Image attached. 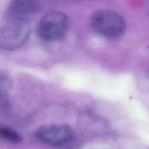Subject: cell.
<instances>
[{"label": "cell", "instance_id": "cell-1", "mask_svg": "<svg viewBox=\"0 0 149 149\" xmlns=\"http://www.w3.org/2000/svg\"><path fill=\"white\" fill-rule=\"evenodd\" d=\"M91 25L100 36L108 38H116L125 31L126 24L119 14L109 10H100L91 17Z\"/></svg>", "mask_w": 149, "mask_h": 149}, {"label": "cell", "instance_id": "cell-2", "mask_svg": "<svg viewBox=\"0 0 149 149\" xmlns=\"http://www.w3.org/2000/svg\"><path fill=\"white\" fill-rule=\"evenodd\" d=\"M30 33L29 23L22 18H16L0 29V48L11 51L22 47Z\"/></svg>", "mask_w": 149, "mask_h": 149}, {"label": "cell", "instance_id": "cell-3", "mask_svg": "<svg viewBox=\"0 0 149 149\" xmlns=\"http://www.w3.org/2000/svg\"><path fill=\"white\" fill-rule=\"evenodd\" d=\"M68 26V19L59 11H52L45 15L39 22L37 34L44 41H54L64 35Z\"/></svg>", "mask_w": 149, "mask_h": 149}, {"label": "cell", "instance_id": "cell-4", "mask_svg": "<svg viewBox=\"0 0 149 149\" xmlns=\"http://www.w3.org/2000/svg\"><path fill=\"white\" fill-rule=\"evenodd\" d=\"M36 134L42 142L51 146H58L71 140L73 131L67 125L49 124L40 127Z\"/></svg>", "mask_w": 149, "mask_h": 149}, {"label": "cell", "instance_id": "cell-5", "mask_svg": "<svg viewBox=\"0 0 149 149\" xmlns=\"http://www.w3.org/2000/svg\"><path fill=\"white\" fill-rule=\"evenodd\" d=\"M37 6V0H13L10 9L16 15H23L32 13Z\"/></svg>", "mask_w": 149, "mask_h": 149}, {"label": "cell", "instance_id": "cell-6", "mask_svg": "<svg viewBox=\"0 0 149 149\" xmlns=\"http://www.w3.org/2000/svg\"><path fill=\"white\" fill-rule=\"evenodd\" d=\"M12 80L5 73L0 71V107L5 108L9 104V91Z\"/></svg>", "mask_w": 149, "mask_h": 149}, {"label": "cell", "instance_id": "cell-7", "mask_svg": "<svg viewBox=\"0 0 149 149\" xmlns=\"http://www.w3.org/2000/svg\"><path fill=\"white\" fill-rule=\"evenodd\" d=\"M0 136L10 142L20 143L22 137L16 132L8 127H0Z\"/></svg>", "mask_w": 149, "mask_h": 149}]
</instances>
